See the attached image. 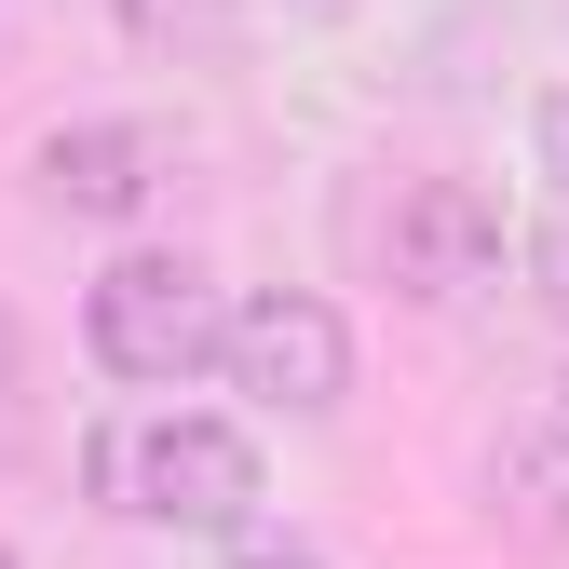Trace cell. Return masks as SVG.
<instances>
[{"label":"cell","instance_id":"1","mask_svg":"<svg viewBox=\"0 0 569 569\" xmlns=\"http://www.w3.org/2000/svg\"><path fill=\"white\" fill-rule=\"evenodd\" d=\"M82 339H96L109 380H190L231 326H218V299H203L190 258H109L96 299H82Z\"/></svg>","mask_w":569,"mask_h":569},{"label":"cell","instance_id":"2","mask_svg":"<svg viewBox=\"0 0 569 569\" xmlns=\"http://www.w3.org/2000/svg\"><path fill=\"white\" fill-rule=\"evenodd\" d=\"M96 475H122L136 516H163V529H244L258 516V448L231 420H203V407L150 420L136 448H96Z\"/></svg>","mask_w":569,"mask_h":569},{"label":"cell","instance_id":"3","mask_svg":"<svg viewBox=\"0 0 569 569\" xmlns=\"http://www.w3.org/2000/svg\"><path fill=\"white\" fill-rule=\"evenodd\" d=\"M380 258H393L407 299H435V312H448V299H475V284H502L516 231H502V203H488L475 177H420V190H393Z\"/></svg>","mask_w":569,"mask_h":569},{"label":"cell","instance_id":"4","mask_svg":"<svg viewBox=\"0 0 569 569\" xmlns=\"http://www.w3.org/2000/svg\"><path fill=\"white\" fill-rule=\"evenodd\" d=\"M218 367L258 393V407H299V420H326L339 393H352V339H339V312L326 299H244L231 312V339H218Z\"/></svg>","mask_w":569,"mask_h":569},{"label":"cell","instance_id":"5","mask_svg":"<svg viewBox=\"0 0 569 569\" xmlns=\"http://www.w3.org/2000/svg\"><path fill=\"white\" fill-rule=\"evenodd\" d=\"M150 177H163V150H150L136 122H68L54 150H41V190L68 203V218H136Z\"/></svg>","mask_w":569,"mask_h":569},{"label":"cell","instance_id":"6","mask_svg":"<svg viewBox=\"0 0 569 569\" xmlns=\"http://www.w3.org/2000/svg\"><path fill=\"white\" fill-rule=\"evenodd\" d=\"M488 516L516 542H569V435H516L488 461Z\"/></svg>","mask_w":569,"mask_h":569},{"label":"cell","instance_id":"7","mask_svg":"<svg viewBox=\"0 0 569 569\" xmlns=\"http://www.w3.org/2000/svg\"><path fill=\"white\" fill-rule=\"evenodd\" d=\"M122 28L177 54V41H218V28H231V0H122Z\"/></svg>","mask_w":569,"mask_h":569},{"label":"cell","instance_id":"8","mask_svg":"<svg viewBox=\"0 0 569 569\" xmlns=\"http://www.w3.org/2000/svg\"><path fill=\"white\" fill-rule=\"evenodd\" d=\"M529 271H542V299L569 312V231H542V244H529Z\"/></svg>","mask_w":569,"mask_h":569},{"label":"cell","instance_id":"9","mask_svg":"<svg viewBox=\"0 0 569 569\" xmlns=\"http://www.w3.org/2000/svg\"><path fill=\"white\" fill-rule=\"evenodd\" d=\"M542 163H556V177H569V96H556V109H542Z\"/></svg>","mask_w":569,"mask_h":569},{"label":"cell","instance_id":"10","mask_svg":"<svg viewBox=\"0 0 569 569\" xmlns=\"http://www.w3.org/2000/svg\"><path fill=\"white\" fill-rule=\"evenodd\" d=\"M299 14H352V0H299Z\"/></svg>","mask_w":569,"mask_h":569},{"label":"cell","instance_id":"11","mask_svg":"<svg viewBox=\"0 0 569 569\" xmlns=\"http://www.w3.org/2000/svg\"><path fill=\"white\" fill-rule=\"evenodd\" d=\"M258 569H312V556H258Z\"/></svg>","mask_w":569,"mask_h":569},{"label":"cell","instance_id":"12","mask_svg":"<svg viewBox=\"0 0 569 569\" xmlns=\"http://www.w3.org/2000/svg\"><path fill=\"white\" fill-rule=\"evenodd\" d=\"M0 569H14V542H0Z\"/></svg>","mask_w":569,"mask_h":569}]
</instances>
